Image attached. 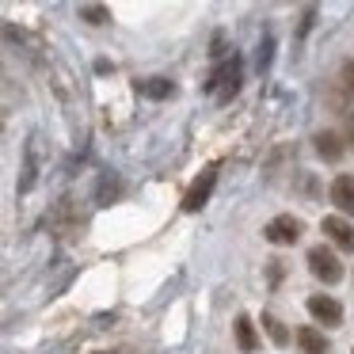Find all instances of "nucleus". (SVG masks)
Segmentation results:
<instances>
[{
  "mask_svg": "<svg viewBox=\"0 0 354 354\" xmlns=\"http://www.w3.org/2000/svg\"><path fill=\"white\" fill-rule=\"evenodd\" d=\"M138 92L145 95V100H171L176 95V84L164 77H149V80H138Z\"/></svg>",
  "mask_w": 354,
  "mask_h": 354,
  "instance_id": "9d476101",
  "label": "nucleus"
},
{
  "mask_svg": "<svg viewBox=\"0 0 354 354\" xmlns=\"http://www.w3.org/2000/svg\"><path fill=\"white\" fill-rule=\"evenodd\" d=\"M263 328H267V335L274 339L278 346H286L290 343V331L282 328V320H278V316H270V313H263Z\"/></svg>",
  "mask_w": 354,
  "mask_h": 354,
  "instance_id": "ddd939ff",
  "label": "nucleus"
},
{
  "mask_svg": "<svg viewBox=\"0 0 354 354\" xmlns=\"http://www.w3.org/2000/svg\"><path fill=\"white\" fill-rule=\"evenodd\" d=\"M263 236H267L270 244H278V248H290V244H297V240H301V221L293 214H278V217H270V221H267Z\"/></svg>",
  "mask_w": 354,
  "mask_h": 354,
  "instance_id": "f03ea898",
  "label": "nucleus"
},
{
  "mask_svg": "<svg viewBox=\"0 0 354 354\" xmlns=\"http://www.w3.org/2000/svg\"><path fill=\"white\" fill-rule=\"evenodd\" d=\"M209 54H214V57H217V54H225V39H221V35L214 39V50H209Z\"/></svg>",
  "mask_w": 354,
  "mask_h": 354,
  "instance_id": "6ab92c4d",
  "label": "nucleus"
},
{
  "mask_svg": "<svg viewBox=\"0 0 354 354\" xmlns=\"http://www.w3.org/2000/svg\"><path fill=\"white\" fill-rule=\"evenodd\" d=\"M80 16L88 19V24H111V8H103V4H80Z\"/></svg>",
  "mask_w": 354,
  "mask_h": 354,
  "instance_id": "4468645a",
  "label": "nucleus"
},
{
  "mask_svg": "<svg viewBox=\"0 0 354 354\" xmlns=\"http://www.w3.org/2000/svg\"><path fill=\"white\" fill-rule=\"evenodd\" d=\"M270 50H274V39H263V46H259V73H267V65H270Z\"/></svg>",
  "mask_w": 354,
  "mask_h": 354,
  "instance_id": "f3484780",
  "label": "nucleus"
},
{
  "mask_svg": "<svg viewBox=\"0 0 354 354\" xmlns=\"http://www.w3.org/2000/svg\"><path fill=\"white\" fill-rule=\"evenodd\" d=\"M331 202L343 214H354V176H335L331 179Z\"/></svg>",
  "mask_w": 354,
  "mask_h": 354,
  "instance_id": "0eeeda50",
  "label": "nucleus"
},
{
  "mask_svg": "<svg viewBox=\"0 0 354 354\" xmlns=\"http://www.w3.org/2000/svg\"><path fill=\"white\" fill-rule=\"evenodd\" d=\"M297 346H301V354H328V339H324V331L313 328V324L297 328Z\"/></svg>",
  "mask_w": 354,
  "mask_h": 354,
  "instance_id": "6e6552de",
  "label": "nucleus"
},
{
  "mask_svg": "<svg viewBox=\"0 0 354 354\" xmlns=\"http://www.w3.org/2000/svg\"><path fill=\"white\" fill-rule=\"evenodd\" d=\"M214 187H217V168H206L191 187H187V194H183V209H187V214H198V209L209 202Z\"/></svg>",
  "mask_w": 354,
  "mask_h": 354,
  "instance_id": "7ed1b4c3",
  "label": "nucleus"
},
{
  "mask_svg": "<svg viewBox=\"0 0 354 354\" xmlns=\"http://www.w3.org/2000/svg\"><path fill=\"white\" fill-rule=\"evenodd\" d=\"M346 138L354 141V115H346Z\"/></svg>",
  "mask_w": 354,
  "mask_h": 354,
  "instance_id": "aec40b11",
  "label": "nucleus"
},
{
  "mask_svg": "<svg viewBox=\"0 0 354 354\" xmlns=\"http://www.w3.org/2000/svg\"><path fill=\"white\" fill-rule=\"evenodd\" d=\"M308 270H313L320 282H328V286H335L339 278H343V263H339L335 252H331V248H324V244L308 248Z\"/></svg>",
  "mask_w": 354,
  "mask_h": 354,
  "instance_id": "f257e3e1",
  "label": "nucleus"
},
{
  "mask_svg": "<svg viewBox=\"0 0 354 354\" xmlns=\"http://www.w3.org/2000/svg\"><path fill=\"white\" fill-rule=\"evenodd\" d=\"M343 77H346V88L354 92V62H346V65H343Z\"/></svg>",
  "mask_w": 354,
  "mask_h": 354,
  "instance_id": "a211bd4d",
  "label": "nucleus"
},
{
  "mask_svg": "<svg viewBox=\"0 0 354 354\" xmlns=\"http://www.w3.org/2000/svg\"><path fill=\"white\" fill-rule=\"evenodd\" d=\"M115 194H118V179H115V176H111V171H103V179H100V187H95V198H100V202H103V206H107V202H111V198H115Z\"/></svg>",
  "mask_w": 354,
  "mask_h": 354,
  "instance_id": "2eb2a0df",
  "label": "nucleus"
},
{
  "mask_svg": "<svg viewBox=\"0 0 354 354\" xmlns=\"http://www.w3.org/2000/svg\"><path fill=\"white\" fill-rule=\"evenodd\" d=\"M39 138L27 141V153H24V176H19V194H27L35 187V176H39Z\"/></svg>",
  "mask_w": 354,
  "mask_h": 354,
  "instance_id": "1a4fd4ad",
  "label": "nucleus"
},
{
  "mask_svg": "<svg viewBox=\"0 0 354 354\" xmlns=\"http://www.w3.org/2000/svg\"><path fill=\"white\" fill-rule=\"evenodd\" d=\"M324 236L331 240L335 248H343V252H354V225L343 221V217H324Z\"/></svg>",
  "mask_w": 354,
  "mask_h": 354,
  "instance_id": "39448f33",
  "label": "nucleus"
},
{
  "mask_svg": "<svg viewBox=\"0 0 354 354\" xmlns=\"http://www.w3.org/2000/svg\"><path fill=\"white\" fill-rule=\"evenodd\" d=\"M232 335H236V346H240V354H255V351H259V335H255V324H252V316H244V313H240L236 320H232Z\"/></svg>",
  "mask_w": 354,
  "mask_h": 354,
  "instance_id": "423d86ee",
  "label": "nucleus"
},
{
  "mask_svg": "<svg viewBox=\"0 0 354 354\" xmlns=\"http://www.w3.org/2000/svg\"><path fill=\"white\" fill-rule=\"evenodd\" d=\"M308 316H313L316 324L339 328V324H343V305H339L335 297H328V293H313V297H308Z\"/></svg>",
  "mask_w": 354,
  "mask_h": 354,
  "instance_id": "20e7f679",
  "label": "nucleus"
},
{
  "mask_svg": "<svg viewBox=\"0 0 354 354\" xmlns=\"http://www.w3.org/2000/svg\"><path fill=\"white\" fill-rule=\"evenodd\" d=\"M236 92H240V77H232V80H225V84L217 88L214 95H217V103H229V100H232V95H236Z\"/></svg>",
  "mask_w": 354,
  "mask_h": 354,
  "instance_id": "dca6fc26",
  "label": "nucleus"
},
{
  "mask_svg": "<svg viewBox=\"0 0 354 354\" xmlns=\"http://www.w3.org/2000/svg\"><path fill=\"white\" fill-rule=\"evenodd\" d=\"M232 77H240V57H236V54H232L229 62H221V65H217L214 73H209V80H206V92L214 95L217 88H221L225 80H232Z\"/></svg>",
  "mask_w": 354,
  "mask_h": 354,
  "instance_id": "9b49d317",
  "label": "nucleus"
},
{
  "mask_svg": "<svg viewBox=\"0 0 354 354\" xmlns=\"http://www.w3.org/2000/svg\"><path fill=\"white\" fill-rule=\"evenodd\" d=\"M316 153H320L324 160H331V164H335L339 156H343V141H339L331 130H324V133H316Z\"/></svg>",
  "mask_w": 354,
  "mask_h": 354,
  "instance_id": "f8f14e48",
  "label": "nucleus"
}]
</instances>
